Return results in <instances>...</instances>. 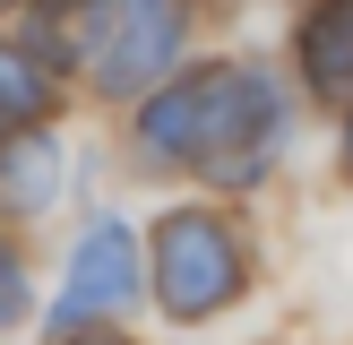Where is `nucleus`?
<instances>
[{"instance_id": "obj_9", "label": "nucleus", "mask_w": 353, "mask_h": 345, "mask_svg": "<svg viewBox=\"0 0 353 345\" xmlns=\"http://www.w3.org/2000/svg\"><path fill=\"white\" fill-rule=\"evenodd\" d=\"M69 345H130V337H121V328L103 319V328H78V337H69Z\"/></svg>"}, {"instance_id": "obj_6", "label": "nucleus", "mask_w": 353, "mask_h": 345, "mask_svg": "<svg viewBox=\"0 0 353 345\" xmlns=\"http://www.w3.org/2000/svg\"><path fill=\"white\" fill-rule=\"evenodd\" d=\"M302 78L310 95H353V0H319L302 17Z\"/></svg>"}, {"instance_id": "obj_7", "label": "nucleus", "mask_w": 353, "mask_h": 345, "mask_svg": "<svg viewBox=\"0 0 353 345\" xmlns=\"http://www.w3.org/2000/svg\"><path fill=\"white\" fill-rule=\"evenodd\" d=\"M43 112H52L43 69H34L26 52H0V138H9V130H26V121H43Z\"/></svg>"}, {"instance_id": "obj_10", "label": "nucleus", "mask_w": 353, "mask_h": 345, "mask_svg": "<svg viewBox=\"0 0 353 345\" xmlns=\"http://www.w3.org/2000/svg\"><path fill=\"white\" fill-rule=\"evenodd\" d=\"M345 172H353V121H345Z\"/></svg>"}, {"instance_id": "obj_2", "label": "nucleus", "mask_w": 353, "mask_h": 345, "mask_svg": "<svg viewBox=\"0 0 353 345\" xmlns=\"http://www.w3.org/2000/svg\"><path fill=\"white\" fill-rule=\"evenodd\" d=\"M241 285H250V259L216 207H172L155 224V302L172 319H216Z\"/></svg>"}, {"instance_id": "obj_1", "label": "nucleus", "mask_w": 353, "mask_h": 345, "mask_svg": "<svg viewBox=\"0 0 353 345\" xmlns=\"http://www.w3.org/2000/svg\"><path fill=\"white\" fill-rule=\"evenodd\" d=\"M276 130H285V103H276L268 69H241V61L190 69V78L164 86V95L147 103V121H138L147 155L199 164V172H216V181H259Z\"/></svg>"}, {"instance_id": "obj_5", "label": "nucleus", "mask_w": 353, "mask_h": 345, "mask_svg": "<svg viewBox=\"0 0 353 345\" xmlns=\"http://www.w3.org/2000/svg\"><path fill=\"white\" fill-rule=\"evenodd\" d=\"M52 190H61V138L34 130V121L9 130L0 138V207H9V216H43Z\"/></svg>"}, {"instance_id": "obj_11", "label": "nucleus", "mask_w": 353, "mask_h": 345, "mask_svg": "<svg viewBox=\"0 0 353 345\" xmlns=\"http://www.w3.org/2000/svg\"><path fill=\"white\" fill-rule=\"evenodd\" d=\"M0 9H17V0H0Z\"/></svg>"}, {"instance_id": "obj_8", "label": "nucleus", "mask_w": 353, "mask_h": 345, "mask_svg": "<svg viewBox=\"0 0 353 345\" xmlns=\"http://www.w3.org/2000/svg\"><path fill=\"white\" fill-rule=\"evenodd\" d=\"M9 319H26V268H17V250L0 241V328Z\"/></svg>"}, {"instance_id": "obj_3", "label": "nucleus", "mask_w": 353, "mask_h": 345, "mask_svg": "<svg viewBox=\"0 0 353 345\" xmlns=\"http://www.w3.org/2000/svg\"><path fill=\"white\" fill-rule=\"evenodd\" d=\"M172 52H181V9L172 0H112V17L95 26L78 69L103 95H138V86H155L172 69Z\"/></svg>"}, {"instance_id": "obj_4", "label": "nucleus", "mask_w": 353, "mask_h": 345, "mask_svg": "<svg viewBox=\"0 0 353 345\" xmlns=\"http://www.w3.org/2000/svg\"><path fill=\"white\" fill-rule=\"evenodd\" d=\"M138 233L121 216H95L78 233V250H69V285H61V302H52V328H86V319H121V310L138 302Z\"/></svg>"}]
</instances>
